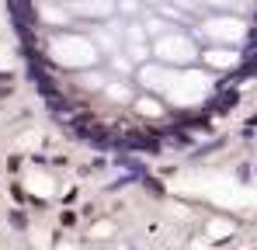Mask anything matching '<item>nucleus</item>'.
I'll list each match as a JSON object with an SVG mask.
<instances>
[{"mask_svg":"<svg viewBox=\"0 0 257 250\" xmlns=\"http://www.w3.org/2000/svg\"><path fill=\"white\" fill-rule=\"evenodd\" d=\"M11 4V11H14V25H18V32H21V39L25 45H32V32H28V25H32V0H7Z\"/></svg>","mask_w":257,"mask_h":250,"instance_id":"1","label":"nucleus"}]
</instances>
